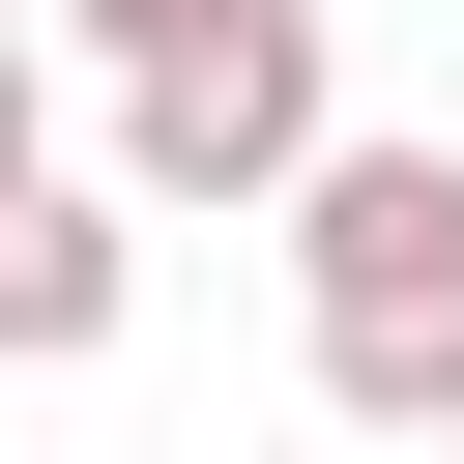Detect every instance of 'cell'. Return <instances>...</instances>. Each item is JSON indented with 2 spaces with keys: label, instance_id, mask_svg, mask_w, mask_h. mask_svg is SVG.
Here are the masks:
<instances>
[{
  "label": "cell",
  "instance_id": "cell-3",
  "mask_svg": "<svg viewBox=\"0 0 464 464\" xmlns=\"http://www.w3.org/2000/svg\"><path fill=\"white\" fill-rule=\"evenodd\" d=\"M116 319H145V232H116V203H58V174H29V203H0V348H29V377H87V348H116Z\"/></svg>",
  "mask_w": 464,
  "mask_h": 464
},
{
  "label": "cell",
  "instance_id": "cell-4",
  "mask_svg": "<svg viewBox=\"0 0 464 464\" xmlns=\"http://www.w3.org/2000/svg\"><path fill=\"white\" fill-rule=\"evenodd\" d=\"M319 406H348V435H435V464H464V290H377V319H319Z\"/></svg>",
  "mask_w": 464,
  "mask_h": 464
},
{
  "label": "cell",
  "instance_id": "cell-6",
  "mask_svg": "<svg viewBox=\"0 0 464 464\" xmlns=\"http://www.w3.org/2000/svg\"><path fill=\"white\" fill-rule=\"evenodd\" d=\"M29 174H58V87H29V29H0V203H29Z\"/></svg>",
  "mask_w": 464,
  "mask_h": 464
},
{
  "label": "cell",
  "instance_id": "cell-1",
  "mask_svg": "<svg viewBox=\"0 0 464 464\" xmlns=\"http://www.w3.org/2000/svg\"><path fill=\"white\" fill-rule=\"evenodd\" d=\"M319 145H348V87H319V0H232L203 58H145V87H116V174H145L174 232H203V203H290Z\"/></svg>",
  "mask_w": 464,
  "mask_h": 464
},
{
  "label": "cell",
  "instance_id": "cell-5",
  "mask_svg": "<svg viewBox=\"0 0 464 464\" xmlns=\"http://www.w3.org/2000/svg\"><path fill=\"white\" fill-rule=\"evenodd\" d=\"M58 29H87V58H116V87H145V58H203V29H232V0H58Z\"/></svg>",
  "mask_w": 464,
  "mask_h": 464
},
{
  "label": "cell",
  "instance_id": "cell-2",
  "mask_svg": "<svg viewBox=\"0 0 464 464\" xmlns=\"http://www.w3.org/2000/svg\"><path fill=\"white\" fill-rule=\"evenodd\" d=\"M290 290H319V319L464 290V174H435V145H319V174H290Z\"/></svg>",
  "mask_w": 464,
  "mask_h": 464
}]
</instances>
